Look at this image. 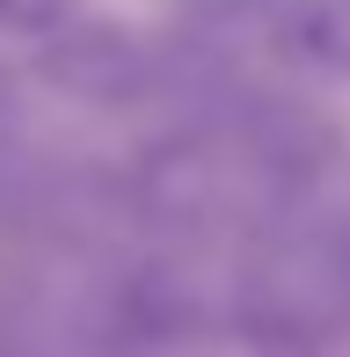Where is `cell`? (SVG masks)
<instances>
[{"label":"cell","instance_id":"cell-3","mask_svg":"<svg viewBox=\"0 0 350 357\" xmlns=\"http://www.w3.org/2000/svg\"><path fill=\"white\" fill-rule=\"evenodd\" d=\"M117 350H124L117 278L59 263L29 270L0 299V357H117Z\"/></svg>","mask_w":350,"mask_h":357},{"label":"cell","instance_id":"cell-7","mask_svg":"<svg viewBox=\"0 0 350 357\" xmlns=\"http://www.w3.org/2000/svg\"><path fill=\"white\" fill-rule=\"evenodd\" d=\"M183 15H197V22H241V15L270 8V0H175Z\"/></svg>","mask_w":350,"mask_h":357},{"label":"cell","instance_id":"cell-1","mask_svg":"<svg viewBox=\"0 0 350 357\" xmlns=\"http://www.w3.org/2000/svg\"><path fill=\"white\" fill-rule=\"evenodd\" d=\"M307 175V139L292 124H204V132L161 139L139 160V212L168 234H227L299 197Z\"/></svg>","mask_w":350,"mask_h":357},{"label":"cell","instance_id":"cell-6","mask_svg":"<svg viewBox=\"0 0 350 357\" xmlns=\"http://www.w3.org/2000/svg\"><path fill=\"white\" fill-rule=\"evenodd\" d=\"M73 0H0V37H44Z\"/></svg>","mask_w":350,"mask_h":357},{"label":"cell","instance_id":"cell-8","mask_svg":"<svg viewBox=\"0 0 350 357\" xmlns=\"http://www.w3.org/2000/svg\"><path fill=\"white\" fill-rule=\"evenodd\" d=\"M15 117H22V102H15V73L0 66V139L15 132Z\"/></svg>","mask_w":350,"mask_h":357},{"label":"cell","instance_id":"cell-5","mask_svg":"<svg viewBox=\"0 0 350 357\" xmlns=\"http://www.w3.org/2000/svg\"><path fill=\"white\" fill-rule=\"evenodd\" d=\"M277 44L314 73H350V0H284Z\"/></svg>","mask_w":350,"mask_h":357},{"label":"cell","instance_id":"cell-2","mask_svg":"<svg viewBox=\"0 0 350 357\" xmlns=\"http://www.w3.org/2000/svg\"><path fill=\"white\" fill-rule=\"evenodd\" d=\"M227 321L270 357H314L350 335V226H284L241 263Z\"/></svg>","mask_w":350,"mask_h":357},{"label":"cell","instance_id":"cell-4","mask_svg":"<svg viewBox=\"0 0 350 357\" xmlns=\"http://www.w3.org/2000/svg\"><path fill=\"white\" fill-rule=\"evenodd\" d=\"M37 73L52 80L59 95L95 102V109H124V102H139V95L161 88V59H153L146 44L124 37L117 22H73V8L44 29Z\"/></svg>","mask_w":350,"mask_h":357}]
</instances>
